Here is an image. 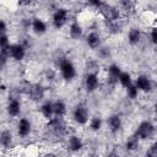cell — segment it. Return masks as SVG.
I'll use <instances>...</instances> for the list:
<instances>
[{"label": "cell", "instance_id": "484cf974", "mask_svg": "<svg viewBox=\"0 0 157 157\" xmlns=\"http://www.w3.org/2000/svg\"><path fill=\"white\" fill-rule=\"evenodd\" d=\"M9 58H10L9 48L0 49V70H2V69L7 65V63H9Z\"/></svg>", "mask_w": 157, "mask_h": 157}, {"label": "cell", "instance_id": "7a4b0ae2", "mask_svg": "<svg viewBox=\"0 0 157 157\" xmlns=\"http://www.w3.org/2000/svg\"><path fill=\"white\" fill-rule=\"evenodd\" d=\"M59 70L61 74V77L65 81H72L76 76V69L75 65L69 59H61L59 63Z\"/></svg>", "mask_w": 157, "mask_h": 157}, {"label": "cell", "instance_id": "1f68e13d", "mask_svg": "<svg viewBox=\"0 0 157 157\" xmlns=\"http://www.w3.org/2000/svg\"><path fill=\"white\" fill-rule=\"evenodd\" d=\"M150 38H151V42H152V44H156V43H157V31H156V28H155V27L151 29V33H150Z\"/></svg>", "mask_w": 157, "mask_h": 157}, {"label": "cell", "instance_id": "ac0fdd59", "mask_svg": "<svg viewBox=\"0 0 157 157\" xmlns=\"http://www.w3.org/2000/svg\"><path fill=\"white\" fill-rule=\"evenodd\" d=\"M53 112L55 117H64L66 114V104L61 99H56L53 102Z\"/></svg>", "mask_w": 157, "mask_h": 157}, {"label": "cell", "instance_id": "d6986e66", "mask_svg": "<svg viewBox=\"0 0 157 157\" xmlns=\"http://www.w3.org/2000/svg\"><path fill=\"white\" fill-rule=\"evenodd\" d=\"M12 144V134L10 130H2L0 132V146L4 148H9Z\"/></svg>", "mask_w": 157, "mask_h": 157}, {"label": "cell", "instance_id": "3957f363", "mask_svg": "<svg viewBox=\"0 0 157 157\" xmlns=\"http://www.w3.org/2000/svg\"><path fill=\"white\" fill-rule=\"evenodd\" d=\"M135 135L140 140H148L155 135V125L150 120H144L139 124Z\"/></svg>", "mask_w": 157, "mask_h": 157}, {"label": "cell", "instance_id": "cb8c5ba5", "mask_svg": "<svg viewBox=\"0 0 157 157\" xmlns=\"http://www.w3.org/2000/svg\"><path fill=\"white\" fill-rule=\"evenodd\" d=\"M107 31L112 34H117L121 31V25L119 22V20L115 21H107Z\"/></svg>", "mask_w": 157, "mask_h": 157}, {"label": "cell", "instance_id": "ba28073f", "mask_svg": "<svg viewBox=\"0 0 157 157\" xmlns=\"http://www.w3.org/2000/svg\"><path fill=\"white\" fill-rule=\"evenodd\" d=\"M9 53H10V56L16 60V61H21L23 60V58L26 56V47L23 44H11L9 47Z\"/></svg>", "mask_w": 157, "mask_h": 157}, {"label": "cell", "instance_id": "6da1fadb", "mask_svg": "<svg viewBox=\"0 0 157 157\" xmlns=\"http://www.w3.org/2000/svg\"><path fill=\"white\" fill-rule=\"evenodd\" d=\"M98 10L105 21H115V20L120 18V10L110 4L102 2L101 6L98 7Z\"/></svg>", "mask_w": 157, "mask_h": 157}, {"label": "cell", "instance_id": "603a6c76", "mask_svg": "<svg viewBox=\"0 0 157 157\" xmlns=\"http://www.w3.org/2000/svg\"><path fill=\"white\" fill-rule=\"evenodd\" d=\"M139 145H140V139H139L135 134L131 135V136H129L128 140H126V142H125V147H126V150H129V151H135V150H137V148H139Z\"/></svg>", "mask_w": 157, "mask_h": 157}, {"label": "cell", "instance_id": "4dcf8cb0", "mask_svg": "<svg viewBox=\"0 0 157 157\" xmlns=\"http://www.w3.org/2000/svg\"><path fill=\"white\" fill-rule=\"evenodd\" d=\"M146 155H147V156H150V157H156V156H157V144L151 145V147L147 150Z\"/></svg>", "mask_w": 157, "mask_h": 157}, {"label": "cell", "instance_id": "5bb4252c", "mask_svg": "<svg viewBox=\"0 0 157 157\" xmlns=\"http://www.w3.org/2000/svg\"><path fill=\"white\" fill-rule=\"evenodd\" d=\"M31 27H32L33 32H34L36 34H39V36H40V34H44V33L47 32V25H45V22H44L43 20L38 18V17H36V18L32 20Z\"/></svg>", "mask_w": 157, "mask_h": 157}, {"label": "cell", "instance_id": "5b68a950", "mask_svg": "<svg viewBox=\"0 0 157 157\" xmlns=\"http://www.w3.org/2000/svg\"><path fill=\"white\" fill-rule=\"evenodd\" d=\"M69 20V11L64 7H58L53 13V25L55 28H61L67 23Z\"/></svg>", "mask_w": 157, "mask_h": 157}, {"label": "cell", "instance_id": "7402d4cb", "mask_svg": "<svg viewBox=\"0 0 157 157\" xmlns=\"http://www.w3.org/2000/svg\"><path fill=\"white\" fill-rule=\"evenodd\" d=\"M40 113H42V115L45 118V119H50V118H53V115H54V112H53V102H49V101H47V102H44L42 105H40Z\"/></svg>", "mask_w": 157, "mask_h": 157}, {"label": "cell", "instance_id": "8992f818", "mask_svg": "<svg viewBox=\"0 0 157 157\" xmlns=\"http://www.w3.org/2000/svg\"><path fill=\"white\" fill-rule=\"evenodd\" d=\"M48 128L55 135H64L65 131H66V125H65V123L63 120V117L50 118L49 123H48Z\"/></svg>", "mask_w": 157, "mask_h": 157}, {"label": "cell", "instance_id": "d4e9b609", "mask_svg": "<svg viewBox=\"0 0 157 157\" xmlns=\"http://www.w3.org/2000/svg\"><path fill=\"white\" fill-rule=\"evenodd\" d=\"M118 81H119V82H120V85H121L123 87H125V88L132 83V78H131V75H130L129 72H125V71H121V72H120Z\"/></svg>", "mask_w": 157, "mask_h": 157}, {"label": "cell", "instance_id": "277c9868", "mask_svg": "<svg viewBox=\"0 0 157 157\" xmlns=\"http://www.w3.org/2000/svg\"><path fill=\"white\" fill-rule=\"evenodd\" d=\"M72 117H74V120H75L77 124H80V125L87 124V121H88V119H90L87 107H86L83 103H78V104L75 107L74 112H72Z\"/></svg>", "mask_w": 157, "mask_h": 157}, {"label": "cell", "instance_id": "8fae6325", "mask_svg": "<svg viewBox=\"0 0 157 157\" xmlns=\"http://www.w3.org/2000/svg\"><path fill=\"white\" fill-rule=\"evenodd\" d=\"M31 130H32V124L28 119L26 118H22L20 119L18 124H17V132L21 137H26L31 134Z\"/></svg>", "mask_w": 157, "mask_h": 157}, {"label": "cell", "instance_id": "7c38bea8", "mask_svg": "<svg viewBox=\"0 0 157 157\" xmlns=\"http://www.w3.org/2000/svg\"><path fill=\"white\" fill-rule=\"evenodd\" d=\"M121 126H123V121H121L120 115L113 114V115H110V117L108 118V128H109L110 132L117 134L118 131H120Z\"/></svg>", "mask_w": 157, "mask_h": 157}, {"label": "cell", "instance_id": "ffe728a7", "mask_svg": "<svg viewBox=\"0 0 157 157\" xmlns=\"http://www.w3.org/2000/svg\"><path fill=\"white\" fill-rule=\"evenodd\" d=\"M141 40V32L139 28H130L128 33V42L131 45H136Z\"/></svg>", "mask_w": 157, "mask_h": 157}, {"label": "cell", "instance_id": "9c48e42d", "mask_svg": "<svg viewBox=\"0 0 157 157\" xmlns=\"http://www.w3.org/2000/svg\"><path fill=\"white\" fill-rule=\"evenodd\" d=\"M27 93L28 96L33 99V101H40L44 97V88L42 85L39 83H34V85H29L27 88Z\"/></svg>", "mask_w": 157, "mask_h": 157}, {"label": "cell", "instance_id": "e0dca14e", "mask_svg": "<svg viewBox=\"0 0 157 157\" xmlns=\"http://www.w3.org/2000/svg\"><path fill=\"white\" fill-rule=\"evenodd\" d=\"M67 147H69V150L76 152L83 147V142L78 136L71 135V136H69V140H67Z\"/></svg>", "mask_w": 157, "mask_h": 157}, {"label": "cell", "instance_id": "2e32d148", "mask_svg": "<svg viewBox=\"0 0 157 157\" xmlns=\"http://www.w3.org/2000/svg\"><path fill=\"white\" fill-rule=\"evenodd\" d=\"M21 112V102L17 98H12L10 99L9 104H7V114L11 117H17Z\"/></svg>", "mask_w": 157, "mask_h": 157}, {"label": "cell", "instance_id": "d6a6232c", "mask_svg": "<svg viewBox=\"0 0 157 157\" xmlns=\"http://www.w3.org/2000/svg\"><path fill=\"white\" fill-rule=\"evenodd\" d=\"M102 2H103L102 0H87V4L90 6H92V7H96V9H98Z\"/></svg>", "mask_w": 157, "mask_h": 157}, {"label": "cell", "instance_id": "836d02e7", "mask_svg": "<svg viewBox=\"0 0 157 157\" xmlns=\"http://www.w3.org/2000/svg\"><path fill=\"white\" fill-rule=\"evenodd\" d=\"M6 31H7V25L4 20H0V36L1 34H6Z\"/></svg>", "mask_w": 157, "mask_h": 157}, {"label": "cell", "instance_id": "52a82bcc", "mask_svg": "<svg viewBox=\"0 0 157 157\" xmlns=\"http://www.w3.org/2000/svg\"><path fill=\"white\" fill-rule=\"evenodd\" d=\"M135 86L137 87L139 91H142V92H151L152 88H153V85H152V81L151 78L147 76V75H139L135 80Z\"/></svg>", "mask_w": 157, "mask_h": 157}, {"label": "cell", "instance_id": "e575fe53", "mask_svg": "<svg viewBox=\"0 0 157 157\" xmlns=\"http://www.w3.org/2000/svg\"><path fill=\"white\" fill-rule=\"evenodd\" d=\"M34 1H36V0H18V4H20L21 6H29V5H32Z\"/></svg>", "mask_w": 157, "mask_h": 157}, {"label": "cell", "instance_id": "f546056e", "mask_svg": "<svg viewBox=\"0 0 157 157\" xmlns=\"http://www.w3.org/2000/svg\"><path fill=\"white\" fill-rule=\"evenodd\" d=\"M10 47V40H9V37L6 34H1L0 36V49H4V48H9Z\"/></svg>", "mask_w": 157, "mask_h": 157}, {"label": "cell", "instance_id": "9a60e30c", "mask_svg": "<svg viewBox=\"0 0 157 157\" xmlns=\"http://www.w3.org/2000/svg\"><path fill=\"white\" fill-rule=\"evenodd\" d=\"M120 72H121V69L119 67V65H117V64L109 65V67H108V81L113 85L117 83Z\"/></svg>", "mask_w": 157, "mask_h": 157}, {"label": "cell", "instance_id": "4fadbf2b", "mask_svg": "<svg viewBox=\"0 0 157 157\" xmlns=\"http://www.w3.org/2000/svg\"><path fill=\"white\" fill-rule=\"evenodd\" d=\"M86 43H87V45H88L91 49H97V48H99V45H101V36H99L97 32L92 31V32H90V33L87 34V37H86Z\"/></svg>", "mask_w": 157, "mask_h": 157}, {"label": "cell", "instance_id": "30bf717a", "mask_svg": "<svg viewBox=\"0 0 157 157\" xmlns=\"http://www.w3.org/2000/svg\"><path fill=\"white\" fill-rule=\"evenodd\" d=\"M98 85H99V80H98V76L97 74L94 72H88L85 77V87L87 90V92H93L98 88Z\"/></svg>", "mask_w": 157, "mask_h": 157}, {"label": "cell", "instance_id": "4316f807", "mask_svg": "<svg viewBox=\"0 0 157 157\" xmlns=\"http://www.w3.org/2000/svg\"><path fill=\"white\" fill-rule=\"evenodd\" d=\"M120 6H121V10L128 12V13H131L135 11V2L134 0H121L120 1Z\"/></svg>", "mask_w": 157, "mask_h": 157}, {"label": "cell", "instance_id": "44dd1931", "mask_svg": "<svg viewBox=\"0 0 157 157\" xmlns=\"http://www.w3.org/2000/svg\"><path fill=\"white\" fill-rule=\"evenodd\" d=\"M69 34H70V37L72 38V39H78V38H81V36H82V27H81V25L78 23V22H72L71 25H70V29H69Z\"/></svg>", "mask_w": 157, "mask_h": 157}, {"label": "cell", "instance_id": "f1b7e54d", "mask_svg": "<svg viewBox=\"0 0 157 157\" xmlns=\"http://www.w3.org/2000/svg\"><path fill=\"white\" fill-rule=\"evenodd\" d=\"M126 94H128V97L131 98V99H135V98L137 97L139 90H137V87L135 86V83H131L130 86L126 87Z\"/></svg>", "mask_w": 157, "mask_h": 157}, {"label": "cell", "instance_id": "83f0119b", "mask_svg": "<svg viewBox=\"0 0 157 157\" xmlns=\"http://www.w3.org/2000/svg\"><path fill=\"white\" fill-rule=\"evenodd\" d=\"M90 128L92 131H98L102 128V119L99 117H93L90 119Z\"/></svg>", "mask_w": 157, "mask_h": 157}]
</instances>
